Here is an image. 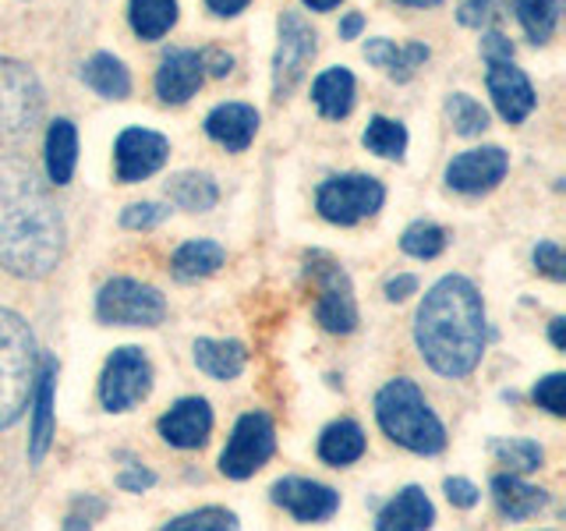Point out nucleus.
<instances>
[{
  "instance_id": "nucleus-1",
  "label": "nucleus",
  "mask_w": 566,
  "mask_h": 531,
  "mask_svg": "<svg viewBox=\"0 0 566 531\" xmlns=\"http://www.w3.org/2000/svg\"><path fill=\"white\" fill-rule=\"evenodd\" d=\"M64 252V220L50 188L22 159H0V266L40 280Z\"/></svg>"
},
{
  "instance_id": "nucleus-2",
  "label": "nucleus",
  "mask_w": 566,
  "mask_h": 531,
  "mask_svg": "<svg viewBox=\"0 0 566 531\" xmlns=\"http://www.w3.org/2000/svg\"><path fill=\"white\" fill-rule=\"evenodd\" d=\"M415 341L439 376L460 379L478 365L485 351V305L468 277H442L424 294L415 319Z\"/></svg>"
},
{
  "instance_id": "nucleus-3",
  "label": "nucleus",
  "mask_w": 566,
  "mask_h": 531,
  "mask_svg": "<svg viewBox=\"0 0 566 531\" xmlns=\"http://www.w3.org/2000/svg\"><path fill=\"white\" fill-rule=\"evenodd\" d=\"M376 418L382 433L411 454L429 457L447 447V429H442V421L436 418L429 400H424V394L411 379H394L379 389Z\"/></svg>"
},
{
  "instance_id": "nucleus-4",
  "label": "nucleus",
  "mask_w": 566,
  "mask_h": 531,
  "mask_svg": "<svg viewBox=\"0 0 566 531\" xmlns=\"http://www.w3.org/2000/svg\"><path fill=\"white\" fill-rule=\"evenodd\" d=\"M35 389V341L29 323L0 309V429L22 418Z\"/></svg>"
},
{
  "instance_id": "nucleus-5",
  "label": "nucleus",
  "mask_w": 566,
  "mask_h": 531,
  "mask_svg": "<svg viewBox=\"0 0 566 531\" xmlns=\"http://www.w3.org/2000/svg\"><path fill=\"white\" fill-rule=\"evenodd\" d=\"M43 121V85L22 61L0 58V142H25Z\"/></svg>"
},
{
  "instance_id": "nucleus-6",
  "label": "nucleus",
  "mask_w": 566,
  "mask_h": 531,
  "mask_svg": "<svg viewBox=\"0 0 566 531\" xmlns=\"http://www.w3.org/2000/svg\"><path fill=\"white\" fill-rule=\"evenodd\" d=\"M305 273L312 277V288L318 291L315 298L318 326L329 333H350L358 326V301H354V288L344 266L326 252H308Z\"/></svg>"
},
{
  "instance_id": "nucleus-7",
  "label": "nucleus",
  "mask_w": 566,
  "mask_h": 531,
  "mask_svg": "<svg viewBox=\"0 0 566 531\" xmlns=\"http://www.w3.org/2000/svg\"><path fill=\"white\" fill-rule=\"evenodd\" d=\"M382 202H386V188H382V181H376V177H368V174L329 177L315 195L318 212H323L329 223H340V227L376 217Z\"/></svg>"
},
{
  "instance_id": "nucleus-8",
  "label": "nucleus",
  "mask_w": 566,
  "mask_h": 531,
  "mask_svg": "<svg viewBox=\"0 0 566 531\" xmlns=\"http://www.w3.org/2000/svg\"><path fill=\"white\" fill-rule=\"evenodd\" d=\"M96 315L99 323L111 326H159L167 315V301L149 283L117 277L111 283H103V291L96 298Z\"/></svg>"
},
{
  "instance_id": "nucleus-9",
  "label": "nucleus",
  "mask_w": 566,
  "mask_h": 531,
  "mask_svg": "<svg viewBox=\"0 0 566 531\" xmlns=\"http://www.w3.org/2000/svg\"><path fill=\"white\" fill-rule=\"evenodd\" d=\"M273 450H276L273 418L262 412H252L234 425V433H230L227 450L220 454V471L241 482V478H252L265 460L273 457Z\"/></svg>"
},
{
  "instance_id": "nucleus-10",
  "label": "nucleus",
  "mask_w": 566,
  "mask_h": 531,
  "mask_svg": "<svg viewBox=\"0 0 566 531\" xmlns=\"http://www.w3.org/2000/svg\"><path fill=\"white\" fill-rule=\"evenodd\" d=\"M153 389V365L138 347H120L111 354L103 368L99 397L106 412H132L138 400H146Z\"/></svg>"
},
{
  "instance_id": "nucleus-11",
  "label": "nucleus",
  "mask_w": 566,
  "mask_h": 531,
  "mask_svg": "<svg viewBox=\"0 0 566 531\" xmlns=\"http://www.w3.org/2000/svg\"><path fill=\"white\" fill-rule=\"evenodd\" d=\"M315 29L301 18L297 11H287L280 18V43L273 58V96L287 100L294 93V85L305 79V67L315 58Z\"/></svg>"
},
{
  "instance_id": "nucleus-12",
  "label": "nucleus",
  "mask_w": 566,
  "mask_h": 531,
  "mask_svg": "<svg viewBox=\"0 0 566 531\" xmlns=\"http://www.w3.org/2000/svg\"><path fill=\"white\" fill-rule=\"evenodd\" d=\"M167 153H170V142L164 135H156L149 128H128L120 132L114 156H117V181L124 185H135V181H146L153 177L159 167L167 164Z\"/></svg>"
},
{
  "instance_id": "nucleus-13",
  "label": "nucleus",
  "mask_w": 566,
  "mask_h": 531,
  "mask_svg": "<svg viewBox=\"0 0 566 531\" xmlns=\"http://www.w3.org/2000/svg\"><path fill=\"white\" fill-rule=\"evenodd\" d=\"M506 170H510V156L500 146L468 149L447 167V185L460 195H485L503 181Z\"/></svg>"
},
{
  "instance_id": "nucleus-14",
  "label": "nucleus",
  "mask_w": 566,
  "mask_h": 531,
  "mask_svg": "<svg viewBox=\"0 0 566 531\" xmlns=\"http://www.w3.org/2000/svg\"><path fill=\"white\" fill-rule=\"evenodd\" d=\"M273 503L294 513L297 521L315 524L340 510V492H333L323 482H312V478H280L273 486Z\"/></svg>"
},
{
  "instance_id": "nucleus-15",
  "label": "nucleus",
  "mask_w": 566,
  "mask_h": 531,
  "mask_svg": "<svg viewBox=\"0 0 566 531\" xmlns=\"http://www.w3.org/2000/svg\"><path fill=\"white\" fill-rule=\"evenodd\" d=\"M212 433V412L202 397L177 400L170 412L159 418V436L177 450H199Z\"/></svg>"
},
{
  "instance_id": "nucleus-16",
  "label": "nucleus",
  "mask_w": 566,
  "mask_h": 531,
  "mask_svg": "<svg viewBox=\"0 0 566 531\" xmlns=\"http://www.w3.org/2000/svg\"><path fill=\"white\" fill-rule=\"evenodd\" d=\"M485 82H489L492 103H495V111L503 114V121L521 124L531 111H535V88H531L527 75L513 61L489 64Z\"/></svg>"
},
{
  "instance_id": "nucleus-17",
  "label": "nucleus",
  "mask_w": 566,
  "mask_h": 531,
  "mask_svg": "<svg viewBox=\"0 0 566 531\" xmlns=\"http://www.w3.org/2000/svg\"><path fill=\"white\" fill-rule=\"evenodd\" d=\"M206 79V67H202V53L195 50H170L164 64L156 71V96L177 106V103H188L199 85Z\"/></svg>"
},
{
  "instance_id": "nucleus-18",
  "label": "nucleus",
  "mask_w": 566,
  "mask_h": 531,
  "mask_svg": "<svg viewBox=\"0 0 566 531\" xmlns=\"http://www.w3.org/2000/svg\"><path fill=\"white\" fill-rule=\"evenodd\" d=\"M206 132L212 142H220L223 149L241 153L252 146V138L259 132V114L248 103H220L217 111L206 117Z\"/></svg>"
},
{
  "instance_id": "nucleus-19",
  "label": "nucleus",
  "mask_w": 566,
  "mask_h": 531,
  "mask_svg": "<svg viewBox=\"0 0 566 531\" xmlns=\"http://www.w3.org/2000/svg\"><path fill=\"white\" fill-rule=\"evenodd\" d=\"M436 521V507L418 486L400 489L394 500L379 510V531H429Z\"/></svg>"
},
{
  "instance_id": "nucleus-20",
  "label": "nucleus",
  "mask_w": 566,
  "mask_h": 531,
  "mask_svg": "<svg viewBox=\"0 0 566 531\" xmlns=\"http://www.w3.org/2000/svg\"><path fill=\"white\" fill-rule=\"evenodd\" d=\"M492 500H495V507H500L503 518L527 521V518H535L538 510L548 507V492L524 482L521 475H495L492 478Z\"/></svg>"
},
{
  "instance_id": "nucleus-21",
  "label": "nucleus",
  "mask_w": 566,
  "mask_h": 531,
  "mask_svg": "<svg viewBox=\"0 0 566 531\" xmlns=\"http://www.w3.org/2000/svg\"><path fill=\"white\" fill-rule=\"evenodd\" d=\"M53 383H57V362L46 358L43 372L35 376V412H32V436H29V460L40 465L53 439Z\"/></svg>"
},
{
  "instance_id": "nucleus-22",
  "label": "nucleus",
  "mask_w": 566,
  "mask_h": 531,
  "mask_svg": "<svg viewBox=\"0 0 566 531\" xmlns=\"http://www.w3.org/2000/svg\"><path fill=\"white\" fill-rule=\"evenodd\" d=\"M365 58H368V64L382 67L394 82H411L415 71L429 61V46H424V43L397 46L394 40H368L365 43Z\"/></svg>"
},
{
  "instance_id": "nucleus-23",
  "label": "nucleus",
  "mask_w": 566,
  "mask_h": 531,
  "mask_svg": "<svg viewBox=\"0 0 566 531\" xmlns=\"http://www.w3.org/2000/svg\"><path fill=\"white\" fill-rule=\"evenodd\" d=\"M78 164V132L67 117L50 121L46 128V174L53 185H67Z\"/></svg>"
},
{
  "instance_id": "nucleus-24",
  "label": "nucleus",
  "mask_w": 566,
  "mask_h": 531,
  "mask_svg": "<svg viewBox=\"0 0 566 531\" xmlns=\"http://www.w3.org/2000/svg\"><path fill=\"white\" fill-rule=\"evenodd\" d=\"M312 100L318 106V114L329 121H344L354 111V75L347 67H329L315 79Z\"/></svg>"
},
{
  "instance_id": "nucleus-25",
  "label": "nucleus",
  "mask_w": 566,
  "mask_h": 531,
  "mask_svg": "<svg viewBox=\"0 0 566 531\" xmlns=\"http://www.w3.org/2000/svg\"><path fill=\"white\" fill-rule=\"evenodd\" d=\"M361 454H365V433H361V425H358V421L340 418V421L326 425L323 439H318V457H323L326 465H333V468H347V465H354V460H358Z\"/></svg>"
},
{
  "instance_id": "nucleus-26",
  "label": "nucleus",
  "mask_w": 566,
  "mask_h": 531,
  "mask_svg": "<svg viewBox=\"0 0 566 531\" xmlns=\"http://www.w3.org/2000/svg\"><path fill=\"white\" fill-rule=\"evenodd\" d=\"M244 362L248 351L241 341H195V365L212 379H238Z\"/></svg>"
},
{
  "instance_id": "nucleus-27",
  "label": "nucleus",
  "mask_w": 566,
  "mask_h": 531,
  "mask_svg": "<svg viewBox=\"0 0 566 531\" xmlns=\"http://www.w3.org/2000/svg\"><path fill=\"white\" fill-rule=\"evenodd\" d=\"M82 82L93 88V93H99L103 100H124L132 93L128 67H124L114 53H96V58H88L82 67Z\"/></svg>"
},
{
  "instance_id": "nucleus-28",
  "label": "nucleus",
  "mask_w": 566,
  "mask_h": 531,
  "mask_svg": "<svg viewBox=\"0 0 566 531\" xmlns=\"http://www.w3.org/2000/svg\"><path fill=\"white\" fill-rule=\"evenodd\" d=\"M167 195L174 206H181L188 212H206L220 202V188L212 181L209 174H195V170H185V174H174L167 181Z\"/></svg>"
},
{
  "instance_id": "nucleus-29",
  "label": "nucleus",
  "mask_w": 566,
  "mask_h": 531,
  "mask_svg": "<svg viewBox=\"0 0 566 531\" xmlns=\"http://www.w3.org/2000/svg\"><path fill=\"white\" fill-rule=\"evenodd\" d=\"M227 252L217 241H188L174 252V277L177 280H202L209 273H217L223 266Z\"/></svg>"
},
{
  "instance_id": "nucleus-30",
  "label": "nucleus",
  "mask_w": 566,
  "mask_h": 531,
  "mask_svg": "<svg viewBox=\"0 0 566 531\" xmlns=\"http://www.w3.org/2000/svg\"><path fill=\"white\" fill-rule=\"evenodd\" d=\"M128 22L138 40H164L177 22V0H132Z\"/></svg>"
},
{
  "instance_id": "nucleus-31",
  "label": "nucleus",
  "mask_w": 566,
  "mask_h": 531,
  "mask_svg": "<svg viewBox=\"0 0 566 531\" xmlns=\"http://www.w3.org/2000/svg\"><path fill=\"white\" fill-rule=\"evenodd\" d=\"M513 11H517V22L527 32L531 43H548L559 25V11L563 0H513Z\"/></svg>"
},
{
  "instance_id": "nucleus-32",
  "label": "nucleus",
  "mask_w": 566,
  "mask_h": 531,
  "mask_svg": "<svg viewBox=\"0 0 566 531\" xmlns=\"http://www.w3.org/2000/svg\"><path fill=\"white\" fill-rule=\"evenodd\" d=\"M361 142H365L368 153H376L382 159H403V153H407V128H403L400 121L371 117Z\"/></svg>"
},
{
  "instance_id": "nucleus-33",
  "label": "nucleus",
  "mask_w": 566,
  "mask_h": 531,
  "mask_svg": "<svg viewBox=\"0 0 566 531\" xmlns=\"http://www.w3.org/2000/svg\"><path fill=\"white\" fill-rule=\"evenodd\" d=\"M489 450L495 454V460H500V465L510 468V475L538 471L542 460H545V450L538 447V442H531V439H495Z\"/></svg>"
},
{
  "instance_id": "nucleus-34",
  "label": "nucleus",
  "mask_w": 566,
  "mask_h": 531,
  "mask_svg": "<svg viewBox=\"0 0 566 531\" xmlns=\"http://www.w3.org/2000/svg\"><path fill=\"white\" fill-rule=\"evenodd\" d=\"M447 117L453 124V132L464 135V138L482 135L489 128V111L468 93H450L447 96Z\"/></svg>"
},
{
  "instance_id": "nucleus-35",
  "label": "nucleus",
  "mask_w": 566,
  "mask_h": 531,
  "mask_svg": "<svg viewBox=\"0 0 566 531\" xmlns=\"http://www.w3.org/2000/svg\"><path fill=\"white\" fill-rule=\"evenodd\" d=\"M400 248L407 256H415V259H436L442 248H447V230H442L439 223L418 220V223H411L403 230Z\"/></svg>"
},
{
  "instance_id": "nucleus-36",
  "label": "nucleus",
  "mask_w": 566,
  "mask_h": 531,
  "mask_svg": "<svg viewBox=\"0 0 566 531\" xmlns=\"http://www.w3.org/2000/svg\"><path fill=\"white\" fill-rule=\"evenodd\" d=\"M159 531H238V518L230 510L206 507V510L185 513V518H174L170 524H164Z\"/></svg>"
},
{
  "instance_id": "nucleus-37",
  "label": "nucleus",
  "mask_w": 566,
  "mask_h": 531,
  "mask_svg": "<svg viewBox=\"0 0 566 531\" xmlns=\"http://www.w3.org/2000/svg\"><path fill=\"white\" fill-rule=\"evenodd\" d=\"M535 400H538V407H545L548 415H566V376L563 372H553V376L538 379Z\"/></svg>"
},
{
  "instance_id": "nucleus-38",
  "label": "nucleus",
  "mask_w": 566,
  "mask_h": 531,
  "mask_svg": "<svg viewBox=\"0 0 566 531\" xmlns=\"http://www.w3.org/2000/svg\"><path fill=\"white\" fill-rule=\"evenodd\" d=\"M167 217H170L167 206H159V202H135V206L124 209L120 223L128 227V230H149V227H159Z\"/></svg>"
},
{
  "instance_id": "nucleus-39",
  "label": "nucleus",
  "mask_w": 566,
  "mask_h": 531,
  "mask_svg": "<svg viewBox=\"0 0 566 531\" xmlns=\"http://www.w3.org/2000/svg\"><path fill=\"white\" fill-rule=\"evenodd\" d=\"M103 510L106 507H103V500H96V496H78L64 521V531H93V524L103 518Z\"/></svg>"
},
{
  "instance_id": "nucleus-40",
  "label": "nucleus",
  "mask_w": 566,
  "mask_h": 531,
  "mask_svg": "<svg viewBox=\"0 0 566 531\" xmlns=\"http://www.w3.org/2000/svg\"><path fill=\"white\" fill-rule=\"evenodd\" d=\"M503 8V0H460V8H457V18H460V25H468V29H485L495 14H500Z\"/></svg>"
},
{
  "instance_id": "nucleus-41",
  "label": "nucleus",
  "mask_w": 566,
  "mask_h": 531,
  "mask_svg": "<svg viewBox=\"0 0 566 531\" xmlns=\"http://www.w3.org/2000/svg\"><path fill=\"white\" fill-rule=\"evenodd\" d=\"M535 270L545 273L548 280H566V259H563V252H559V244L542 241V244L535 248Z\"/></svg>"
},
{
  "instance_id": "nucleus-42",
  "label": "nucleus",
  "mask_w": 566,
  "mask_h": 531,
  "mask_svg": "<svg viewBox=\"0 0 566 531\" xmlns=\"http://www.w3.org/2000/svg\"><path fill=\"white\" fill-rule=\"evenodd\" d=\"M482 58H485V64L513 61V43L506 40L503 32H485V35H482Z\"/></svg>"
},
{
  "instance_id": "nucleus-43",
  "label": "nucleus",
  "mask_w": 566,
  "mask_h": 531,
  "mask_svg": "<svg viewBox=\"0 0 566 531\" xmlns=\"http://www.w3.org/2000/svg\"><path fill=\"white\" fill-rule=\"evenodd\" d=\"M442 489H447V496H450V503L453 507H474L478 503V489L468 482V478H447V486H442Z\"/></svg>"
},
{
  "instance_id": "nucleus-44",
  "label": "nucleus",
  "mask_w": 566,
  "mask_h": 531,
  "mask_svg": "<svg viewBox=\"0 0 566 531\" xmlns=\"http://www.w3.org/2000/svg\"><path fill=\"white\" fill-rule=\"evenodd\" d=\"M156 482V475L149 471V468H142V465H135V468H128L120 478H117V486L120 489H128V492H142V489H149Z\"/></svg>"
},
{
  "instance_id": "nucleus-45",
  "label": "nucleus",
  "mask_w": 566,
  "mask_h": 531,
  "mask_svg": "<svg viewBox=\"0 0 566 531\" xmlns=\"http://www.w3.org/2000/svg\"><path fill=\"white\" fill-rule=\"evenodd\" d=\"M202 67H209V75L223 79V75H230L234 61H230V53H223V50H206L202 53Z\"/></svg>"
},
{
  "instance_id": "nucleus-46",
  "label": "nucleus",
  "mask_w": 566,
  "mask_h": 531,
  "mask_svg": "<svg viewBox=\"0 0 566 531\" xmlns=\"http://www.w3.org/2000/svg\"><path fill=\"white\" fill-rule=\"evenodd\" d=\"M418 291V280L411 273H403V277H394L386 283V298L389 301H403V298H411Z\"/></svg>"
},
{
  "instance_id": "nucleus-47",
  "label": "nucleus",
  "mask_w": 566,
  "mask_h": 531,
  "mask_svg": "<svg viewBox=\"0 0 566 531\" xmlns=\"http://www.w3.org/2000/svg\"><path fill=\"white\" fill-rule=\"evenodd\" d=\"M209 4V11L212 14H220V18H230V14H241L252 0H206Z\"/></svg>"
},
{
  "instance_id": "nucleus-48",
  "label": "nucleus",
  "mask_w": 566,
  "mask_h": 531,
  "mask_svg": "<svg viewBox=\"0 0 566 531\" xmlns=\"http://www.w3.org/2000/svg\"><path fill=\"white\" fill-rule=\"evenodd\" d=\"M361 29H365V18L358 11H350L340 22V40H354V35H358Z\"/></svg>"
},
{
  "instance_id": "nucleus-49",
  "label": "nucleus",
  "mask_w": 566,
  "mask_h": 531,
  "mask_svg": "<svg viewBox=\"0 0 566 531\" xmlns=\"http://www.w3.org/2000/svg\"><path fill=\"white\" fill-rule=\"evenodd\" d=\"M563 326H566V319H553V344L563 351L566 347V336H563Z\"/></svg>"
},
{
  "instance_id": "nucleus-50",
  "label": "nucleus",
  "mask_w": 566,
  "mask_h": 531,
  "mask_svg": "<svg viewBox=\"0 0 566 531\" xmlns=\"http://www.w3.org/2000/svg\"><path fill=\"white\" fill-rule=\"evenodd\" d=\"M340 0H305V8H312V11H333Z\"/></svg>"
},
{
  "instance_id": "nucleus-51",
  "label": "nucleus",
  "mask_w": 566,
  "mask_h": 531,
  "mask_svg": "<svg viewBox=\"0 0 566 531\" xmlns=\"http://www.w3.org/2000/svg\"><path fill=\"white\" fill-rule=\"evenodd\" d=\"M397 4H403V8H439L442 0H397Z\"/></svg>"
}]
</instances>
